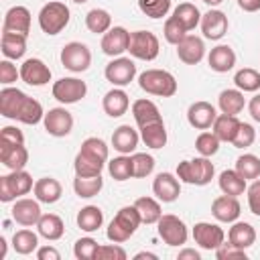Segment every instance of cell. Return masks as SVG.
<instances>
[{
	"instance_id": "cell-1",
	"label": "cell",
	"mask_w": 260,
	"mask_h": 260,
	"mask_svg": "<svg viewBox=\"0 0 260 260\" xmlns=\"http://www.w3.org/2000/svg\"><path fill=\"white\" fill-rule=\"evenodd\" d=\"M0 114L22 124H39L45 118L41 102L26 95L18 87H4L0 91Z\"/></svg>"
},
{
	"instance_id": "cell-2",
	"label": "cell",
	"mask_w": 260,
	"mask_h": 260,
	"mask_svg": "<svg viewBox=\"0 0 260 260\" xmlns=\"http://www.w3.org/2000/svg\"><path fill=\"white\" fill-rule=\"evenodd\" d=\"M108 144L98 138V136H89L81 142V148L79 152L75 154V160H73V169H75V175L79 177H95V175H102L104 171V165L108 160Z\"/></svg>"
},
{
	"instance_id": "cell-3",
	"label": "cell",
	"mask_w": 260,
	"mask_h": 260,
	"mask_svg": "<svg viewBox=\"0 0 260 260\" xmlns=\"http://www.w3.org/2000/svg\"><path fill=\"white\" fill-rule=\"evenodd\" d=\"M140 223H142V219H140V213H138V209L134 205L120 207L118 213L114 215V219L110 221V225L106 230V236H108L110 242L122 244L138 230Z\"/></svg>"
},
{
	"instance_id": "cell-4",
	"label": "cell",
	"mask_w": 260,
	"mask_h": 260,
	"mask_svg": "<svg viewBox=\"0 0 260 260\" xmlns=\"http://www.w3.org/2000/svg\"><path fill=\"white\" fill-rule=\"evenodd\" d=\"M138 85L142 91L158 98H171L177 93V79L165 69H146L138 75Z\"/></svg>"
},
{
	"instance_id": "cell-5",
	"label": "cell",
	"mask_w": 260,
	"mask_h": 260,
	"mask_svg": "<svg viewBox=\"0 0 260 260\" xmlns=\"http://www.w3.org/2000/svg\"><path fill=\"white\" fill-rule=\"evenodd\" d=\"M213 175H215V169H213V162L209 160V156H197L191 160H181L177 165L179 181L189 183V185L203 187V185L211 183Z\"/></svg>"
},
{
	"instance_id": "cell-6",
	"label": "cell",
	"mask_w": 260,
	"mask_h": 260,
	"mask_svg": "<svg viewBox=\"0 0 260 260\" xmlns=\"http://www.w3.org/2000/svg\"><path fill=\"white\" fill-rule=\"evenodd\" d=\"M71 12L63 2H47L39 12V26L45 35H59L69 24Z\"/></svg>"
},
{
	"instance_id": "cell-7",
	"label": "cell",
	"mask_w": 260,
	"mask_h": 260,
	"mask_svg": "<svg viewBox=\"0 0 260 260\" xmlns=\"http://www.w3.org/2000/svg\"><path fill=\"white\" fill-rule=\"evenodd\" d=\"M35 187L32 177L22 169V171H10L8 175L0 177V201L10 203L16 201L18 197L26 195Z\"/></svg>"
},
{
	"instance_id": "cell-8",
	"label": "cell",
	"mask_w": 260,
	"mask_h": 260,
	"mask_svg": "<svg viewBox=\"0 0 260 260\" xmlns=\"http://www.w3.org/2000/svg\"><path fill=\"white\" fill-rule=\"evenodd\" d=\"M160 45L154 32L150 30H134L130 32V45H128V53L134 59L140 61H152L158 57Z\"/></svg>"
},
{
	"instance_id": "cell-9",
	"label": "cell",
	"mask_w": 260,
	"mask_h": 260,
	"mask_svg": "<svg viewBox=\"0 0 260 260\" xmlns=\"http://www.w3.org/2000/svg\"><path fill=\"white\" fill-rule=\"evenodd\" d=\"M61 63L65 69H69L73 73H83L91 65V53H89L87 45H83L79 41H71L61 49Z\"/></svg>"
},
{
	"instance_id": "cell-10",
	"label": "cell",
	"mask_w": 260,
	"mask_h": 260,
	"mask_svg": "<svg viewBox=\"0 0 260 260\" xmlns=\"http://www.w3.org/2000/svg\"><path fill=\"white\" fill-rule=\"evenodd\" d=\"M156 225H158V236H160V240L167 246H183L187 242V238H189V232H187L185 221L179 219L173 213L160 215V219L156 221Z\"/></svg>"
},
{
	"instance_id": "cell-11",
	"label": "cell",
	"mask_w": 260,
	"mask_h": 260,
	"mask_svg": "<svg viewBox=\"0 0 260 260\" xmlns=\"http://www.w3.org/2000/svg\"><path fill=\"white\" fill-rule=\"evenodd\" d=\"M104 75L114 87H124L136 77V65L130 57H116L106 65Z\"/></svg>"
},
{
	"instance_id": "cell-12",
	"label": "cell",
	"mask_w": 260,
	"mask_h": 260,
	"mask_svg": "<svg viewBox=\"0 0 260 260\" xmlns=\"http://www.w3.org/2000/svg\"><path fill=\"white\" fill-rule=\"evenodd\" d=\"M85 93H87V85L77 77H61L59 81L53 83V98L61 104H75L83 100Z\"/></svg>"
},
{
	"instance_id": "cell-13",
	"label": "cell",
	"mask_w": 260,
	"mask_h": 260,
	"mask_svg": "<svg viewBox=\"0 0 260 260\" xmlns=\"http://www.w3.org/2000/svg\"><path fill=\"white\" fill-rule=\"evenodd\" d=\"M193 240L195 244H199L203 250H217L223 240L225 234L217 223H209V221H199L193 225Z\"/></svg>"
},
{
	"instance_id": "cell-14",
	"label": "cell",
	"mask_w": 260,
	"mask_h": 260,
	"mask_svg": "<svg viewBox=\"0 0 260 260\" xmlns=\"http://www.w3.org/2000/svg\"><path fill=\"white\" fill-rule=\"evenodd\" d=\"M45 130L55 136V138H63L73 130V116L65 110V108H51L45 118H43Z\"/></svg>"
},
{
	"instance_id": "cell-15",
	"label": "cell",
	"mask_w": 260,
	"mask_h": 260,
	"mask_svg": "<svg viewBox=\"0 0 260 260\" xmlns=\"http://www.w3.org/2000/svg\"><path fill=\"white\" fill-rule=\"evenodd\" d=\"M41 201L35 197V199H28V197H18L12 205V219L24 228H30V225H37L39 219H41Z\"/></svg>"
},
{
	"instance_id": "cell-16",
	"label": "cell",
	"mask_w": 260,
	"mask_h": 260,
	"mask_svg": "<svg viewBox=\"0 0 260 260\" xmlns=\"http://www.w3.org/2000/svg\"><path fill=\"white\" fill-rule=\"evenodd\" d=\"M152 193L156 195L158 201L162 203H173L179 199L181 195V183L179 177H175L173 173H158L152 181Z\"/></svg>"
},
{
	"instance_id": "cell-17",
	"label": "cell",
	"mask_w": 260,
	"mask_h": 260,
	"mask_svg": "<svg viewBox=\"0 0 260 260\" xmlns=\"http://www.w3.org/2000/svg\"><path fill=\"white\" fill-rule=\"evenodd\" d=\"M201 32L205 39L209 41H219L225 32H228V16L221 10H207L205 14H201Z\"/></svg>"
},
{
	"instance_id": "cell-18",
	"label": "cell",
	"mask_w": 260,
	"mask_h": 260,
	"mask_svg": "<svg viewBox=\"0 0 260 260\" xmlns=\"http://www.w3.org/2000/svg\"><path fill=\"white\" fill-rule=\"evenodd\" d=\"M130 45V32L124 26H112L102 37V51L108 57H120L124 51H128Z\"/></svg>"
},
{
	"instance_id": "cell-19",
	"label": "cell",
	"mask_w": 260,
	"mask_h": 260,
	"mask_svg": "<svg viewBox=\"0 0 260 260\" xmlns=\"http://www.w3.org/2000/svg\"><path fill=\"white\" fill-rule=\"evenodd\" d=\"M20 79L28 85H35V87H41L45 83L51 81V69L37 57H30L26 59L22 65H20Z\"/></svg>"
},
{
	"instance_id": "cell-20",
	"label": "cell",
	"mask_w": 260,
	"mask_h": 260,
	"mask_svg": "<svg viewBox=\"0 0 260 260\" xmlns=\"http://www.w3.org/2000/svg\"><path fill=\"white\" fill-rule=\"evenodd\" d=\"M2 32H18L26 35L30 32V12L26 6H12L4 14L2 22Z\"/></svg>"
},
{
	"instance_id": "cell-21",
	"label": "cell",
	"mask_w": 260,
	"mask_h": 260,
	"mask_svg": "<svg viewBox=\"0 0 260 260\" xmlns=\"http://www.w3.org/2000/svg\"><path fill=\"white\" fill-rule=\"evenodd\" d=\"M217 118L215 108L209 102H193L187 110V120L195 130H207Z\"/></svg>"
},
{
	"instance_id": "cell-22",
	"label": "cell",
	"mask_w": 260,
	"mask_h": 260,
	"mask_svg": "<svg viewBox=\"0 0 260 260\" xmlns=\"http://www.w3.org/2000/svg\"><path fill=\"white\" fill-rule=\"evenodd\" d=\"M240 201L238 197H232V195H219L213 199L211 203V215L217 219V221H223V223H234L238 217H240Z\"/></svg>"
},
{
	"instance_id": "cell-23",
	"label": "cell",
	"mask_w": 260,
	"mask_h": 260,
	"mask_svg": "<svg viewBox=\"0 0 260 260\" xmlns=\"http://www.w3.org/2000/svg\"><path fill=\"white\" fill-rule=\"evenodd\" d=\"M205 55V45L203 39L195 37V35H187L179 45H177V57L185 63V65H197Z\"/></svg>"
},
{
	"instance_id": "cell-24",
	"label": "cell",
	"mask_w": 260,
	"mask_h": 260,
	"mask_svg": "<svg viewBox=\"0 0 260 260\" xmlns=\"http://www.w3.org/2000/svg\"><path fill=\"white\" fill-rule=\"evenodd\" d=\"M0 162L10 171H22L28 162V150L24 144H0Z\"/></svg>"
},
{
	"instance_id": "cell-25",
	"label": "cell",
	"mask_w": 260,
	"mask_h": 260,
	"mask_svg": "<svg viewBox=\"0 0 260 260\" xmlns=\"http://www.w3.org/2000/svg\"><path fill=\"white\" fill-rule=\"evenodd\" d=\"M138 140H140V134L130 126V124H122L114 130L112 134V146L114 150H118L120 154H130L136 150L138 146Z\"/></svg>"
},
{
	"instance_id": "cell-26",
	"label": "cell",
	"mask_w": 260,
	"mask_h": 260,
	"mask_svg": "<svg viewBox=\"0 0 260 260\" xmlns=\"http://www.w3.org/2000/svg\"><path fill=\"white\" fill-rule=\"evenodd\" d=\"M128 106H130V100H128V93H126L122 87L110 89V91L104 95V100H102V108H104V112H106L110 118H120V116H124L126 110H128Z\"/></svg>"
},
{
	"instance_id": "cell-27",
	"label": "cell",
	"mask_w": 260,
	"mask_h": 260,
	"mask_svg": "<svg viewBox=\"0 0 260 260\" xmlns=\"http://www.w3.org/2000/svg\"><path fill=\"white\" fill-rule=\"evenodd\" d=\"M207 63L213 71L217 73H228L230 69H234L236 65V53L230 45H217L209 51V57H207Z\"/></svg>"
},
{
	"instance_id": "cell-28",
	"label": "cell",
	"mask_w": 260,
	"mask_h": 260,
	"mask_svg": "<svg viewBox=\"0 0 260 260\" xmlns=\"http://www.w3.org/2000/svg\"><path fill=\"white\" fill-rule=\"evenodd\" d=\"M32 193L35 197L41 201V203H57L63 195V189H61V183L53 177H43L39 181H35V187H32Z\"/></svg>"
},
{
	"instance_id": "cell-29",
	"label": "cell",
	"mask_w": 260,
	"mask_h": 260,
	"mask_svg": "<svg viewBox=\"0 0 260 260\" xmlns=\"http://www.w3.org/2000/svg\"><path fill=\"white\" fill-rule=\"evenodd\" d=\"M0 49L2 55L10 61L20 59L26 53V35H18V32H2L0 39Z\"/></svg>"
},
{
	"instance_id": "cell-30",
	"label": "cell",
	"mask_w": 260,
	"mask_h": 260,
	"mask_svg": "<svg viewBox=\"0 0 260 260\" xmlns=\"http://www.w3.org/2000/svg\"><path fill=\"white\" fill-rule=\"evenodd\" d=\"M228 240H230V244L246 250L256 242V230L248 221H234V225L228 232Z\"/></svg>"
},
{
	"instance_id": "cell-31",
	"label": "cell",
	"mask_w": 260,
	"mask_h": 260,
	"mask_svg": "<svg viewBox=\"0 0 260 260\" xmlns=\"http://www.w3.org/2000/svg\"><path fill=\"white\" fill-rule=\"evenodd\" d=\"M132 116H134L138 128L162 120V118H160V112H158V108H156V104L150 102V100H144V98H142V100H136V102L132 104Z\"/></svg>"
},
{
	"instance_id": "cell-32",
	"label": "cell",
	"mask_w": 260,
	"mask_h": 260,
	"mask_svg": "<svg viewBox=\"0 0 260 260\" xmlns=\"http://www.w3.org/2000/svg\"><path fill=\"white\" fill-rule=\"evenodd\" d=\"M217 106H219L221 114L238 116V114L244 110V106H246L244 91H242V89H223V91L217 95Z\"/></svg>"
},
{
	"instance_id": "cell-33",
	"label": "cell",
	"mask_w": 260,
	"mask_h": 260,
	"mask_svg": "<svg viewBox=\"0 0 260 260\" xmlns=\"http://www.w3.org/2000/svg\"><path fill=\"white\" fill-rule=\"evenodd\" d=\"M240 120L236 116H230V114H219L213 122V134L221 140V142H234L238 130H240Z\"/></svg>"
},
{
	"instance_id": "cell-34",
	"label": "cell",
	"mask_w": 260,
	"mask_h": 260,
	"mask_svg": "<svg viewBox=\"0 0 260 260\" xmlns=\"http://www.w3.org/2000/svg\"><path fill=\"white\" fill-rule=\"evenodd\" d=\"M140 138L148 148H162L167 144V128L165 122H152L146 126H140Z\"/></svg>"
},
{
	"instance_id": "cell-35",
	"label": "cell",
	"mask_w": 260,
	"mask_h": 260,
	"mask_svg": "<svg viewBox=\"0 0 260 260\" xmlns=\"http://www.w3.org/2000/svg\"><path fill=\"white\" fill-rule=\"evenodd\" d=\"M37 230H39V236H43L49 242H55V240H59L63 236L65 225H63V219L59 215L45 213V215H41V219L37 223Z\"/></svg>"
},
{
	"instance_id": "cell-36",
	"label": "cell",
	"mask_w": 260,
	"mask_h": 260,
	"mask_svg": "<svg viewBox=\"0 0 260 260\" xmlns=\"http://www.w3.org/2000/svg\"><path fill=\"white\" fill-rule=\"evenodd\" d=\"M217 183H219V189H221V193H225V195H232V197H238V195H244V191L248 189V185H246V179L234 169V171H223L221 175H219V179H217Z\"/></svg>"
},
{
	"instance_id": "cell-37",
	"label": "cell",
	"mask_w": 260,
	"mask_h": 260,
	"mask_svg": "<svg viewBox=\"0 0 260 260\" xmlns=\"http://www.w3.org/2000/svg\"><path fill=\"white\" fill-rule=\"evenodd\" d=\"M102 187H104L102 175H95V177H79V175H75V179H73V191L81 199L95 197L102 191Z\"/></svg>"
},
{
	"instance_id": "cell-38",
	"label": "cell",
	"mask_w": 260,
	"mask_h": 260,
	"mask_svg": "<svg viewBox=\"0 0 260 260\" xmlns=\"http://www.w3.org/2000/svg\"><path fill=\"white\" fill-rule=\"evenodd\" d=\"M104 223V211L98 207V205H85L79 209L77 213V225L83 230V232H95L100 230Z\"/></svg>"
},
{
	"instance_id": "cell-39",
	"label": "cell",
	"mask_w": 260,
	"mask_h": 260,
	"mask_svg": "<svg viewBox=\"0 0 260 260\" xmlns=\"http://www.w3.org/2000/svg\"><path fill=\"white\" fill-rule=\"evenodd\" d=\"M85 26H87L89 32L104 35V32H108L112 28V16L104 8H91L85 14Z\"/></svg>"
},
{
	"instance_id": "cell-40",
	"label": "cell",
	"mask_w": 260,
	"mask_h": 260,
	"mask_svg": "<svg viewBox=\"0 0 260 260\" xmlns=\"http://www.w3.org/2000/svg\"><path fill=\"white\" fill-rule=\"evenodd\" d=\"M173 16L187 28V30H193L199 22H201V12L195 4L191 2H181L175 10H173Z\"/></svg>"
},
{
	"instance_id": "cell-41",
	"label": "cell",
	"mask_w": 260,
	"mask_h": 260,
	"mask_svg": "<svg viewBox=\"0 0 260 260\" xmlns=\"http://www.w3.org/2000/svg\"><path fill=\"white\" fill-rule=\"evenodd\" d=\"M134 207L138 209L142 223H156L160 219V215H162L160 203L156 199H152V197H138L134 201Z\"/></svg>"
},
{
	"instance_id": "cell-42",
	"label": "cell",
	"mask_w": 260,
	"mask_h": 260,
	"mask_svg": "<svg viewBox=\"0 0 260 260\" xmlns=\"http://www.w3.org/2000/svg\"><path fill=\"white\" fill-rule=\"evenodd\" d=\"M108 173L114 181H128L130 177H134V167H132V156H116L108 162Z\"/></svg>"
},
{
	"instance_id": "cell-43",
	"label": "cell",
	"mask_w": 260,
	"mask_h": 260,
	"mask_svg": "<svg viewBox=\"0 0 260 260\" xmlns=\"http://www.w3.org/2000/svg\"><path fill=\"white\" fill-rule=\"evenodd\" d=\"M12 248L18 254H30L39 248V236L32 230H18L12 236Z\"/></svg>"
},
{
	"instance_id": "cell-44",
	"label": "cell",
	"mask_w": 260,
	"mask_h": 260,
	"mask_svg": "<svg viewBox=\"0 0 260 260\" xmlns=\"http://www.w3.org/2000/svg\"><path fill=\"white\" fill-rule=\"evenodd\" d=\"M234 83L242 91H258L260 89V73L252 67H244V69L236 71Z\"/></svg>"
},
{
	"instance_id": "cell-45",
	"label": "cell",
	"mask_w": 260,
	"mask_h": 260,
	"mask_svg": "<svg viewBox=\"0 0 260 260\" xmlns=\"http://www.w3.org/2000/svg\"><path fill=\"white\" fill-rule=\"evenodd\" d=\"M236 171L246 179V181H254L260 177V158L256 154H242L236 160Z\"/></svg>"
},
{
	"instance_id": "cell-46",
	"label": "cell",
	"mask_w": 260,
	"mask_h": 260,
	"mask_svg": "<svg viewBox=\"0 0 260 260\" xmlns=\"http://www.w3.org/2000/svg\"><path fill=\"white\" fill-rule=\"evenodd\" d=\"M138 8L148 18H162L171 10V0H138Z\"/></svg>"
},
{
	"instance_id": "cell-47",
	"label": "cell",
	"mask_w": 260,
	"mask_h": 260,
	"mask_svg": "<svg viewBox=\"0 0 260 260\" xmlns=\"http://www.w3.org/2000/svg\"><path fill=\"white\" fill-rule=\"evenodd\" d=\"M187 28L175 18V16H169L167 20H165V28H162V35H165V39H167V43H171V45H179L185 37H187Z\"/></svg>"
},
{
	"instance_id": "cell-48",
	"label": "cell",
	"mask_w": 260,
	"mask_h": 260,
	"mask_svg": "<svg viewBox=\"0 0 260 260\" xmlns=\"http://www.w3.org/2000/svg\"><path fill=\"white\" fill-rule=\"evenodd\" d=\"M219 142L221 140L213 134V130L211 132H201L197 136V140H195V148H197V152L201 156H213L219 150Z\"/></svg>"
},
{
	"instance_id": "cell-49",
	"label": "cell",
	"mask_w": 260,
	"mask_h": 260,
	"mask_svg": "<svg viewBox=\"0 0 260 260\" xmlns=\"http://www.w3.org/2000/svg\"><path fill=\"white\" fill-rule=\"evenodd\" d=\"M132 167H134V177L144 179L154 171V158L146 152H134L132 154Z\"/></svg>"
},
{
	"instance_id": "cell-50",
	"label": "cell",
	"mask_w": 260,
	"mask_h": 260,
	"mask_svg": "<svg viewBox=\"0 0 260 260\" xmlns=\"http://www.w3.org/2000/svg\"><path fill=\"white\" fill-rule=\"evenodd\" d=\"M95 252H98V242L93 238H79L73 244V254L77 260H95Z\"/></svg>"
},
{
	"instance_id": "cell-51",
	"label": "cell",
	"mask_w": 260,
	"mask_h": 260,
	"mask_svg": "<svg viewBox=\"0 0 260 260\" xmlns=\"http://www.w3.org/2000/svg\"><path fill=\"white\" fill-rule=\"evenodd\" d=\"M254 140H256V130H254V126L248 124V122H242V124H240V130H238V134H236V138H234L232 144H234L236 148H248V146L254 144Z\"/></svg>"
},
{
	"instance_id": "cell-52",
	"label": "cell",
	"mask_w": 260,
	"mask_h": 260,
	"mask_svg": "<svg viewBox=\"0 0 260 260\" xmlns=\"http://www.w3.org/2000/svg\"><path fill=\"white\" fill-rule=\"evenodd\" d=\"M95 260H126V250L120 248L114 242L112 244H106V246H98Z\"/></svg>"
},
{
	"instance_id": "cell-53",
	"label": "cell",
	"mask_w": 260,
	"mask_h": 260,
	"mask_svg": "<svg viewBox=\"0 0 260 260\" xmlns=\"http://www.w3.org/2000/svg\"><path fill=\"white\" fill-rule=\"evenodd\" d=\"M217 260H246V250L234 246V244H221L215 250Z\"/></svg>"
},
{
	"instance_id": "cell-54",
	"label": "cell",
	"mask_w": 260,
	"mask_h": 260,
	"mask_svg": "<svg viewBox=\"0 0 260 260\" xmlns=\"http://www.w3.org/2000/svg\"><path fill=\"white\" fill-rule=\"evenodd\" d=\"M20 77V69H16V65H12L10 59L0 61V83L10 85Z\"/></svg>"
},
{
	"instance_id": "cell-55",
	"label": "cell",
	"mask_w": 260,
	"mask_h": 260,
	"mask_svg": "<svg viewBox=\"0 0 260 260\" xmlns=\"http://www.w3.org/2000/svg\"><path fill=\"white\" fill-rule=\"evenodd\" d=\"M248 193V207L254 215L260 217V179H254L252 185L246 189Z\"/></svg>"
},
{
	"instance_id": "cell-56",
	"label": "cell",
	"mask_w": 260,
	"mask_h": 260,
	"mask_svg": "<svg viewBox=\"0 0 260 260\" xmlns=\"http://www.w3.org/2000/svg\"><path fill=\"white\" fill-rule=\"evenodd\" d=\"M0 144H24V136L16 126H4L0 132Z\"/></svg>"
},
{
	"instance_id": "cell-57",
	"label": "cell",
	"mask_w": 260,
	"mask_h": 260,
	"mask_svg": "<svg viewBox=\"0 0 260 260\" xmlns=\"http://www.w3.org/2000/svg\"><path fill=\"white\" fill-rule=\"evenodd\" d=\"M37 258L39 260H59L61 254L53 246H43V248H37Z\"/></svg>"
},
{
	"instance_id": "cell-58",
	"label": "cell",
	"mask_w": 260,
	"mask_h": 260,
	"mask_svg": "<svg viewBox=\"0 0 260 260\" xmlns=\"http://www.w3.org/2000/svg\"><path fill=\"white\" fill-rule=\"evenodd\" d=\"M248 112H250L252 120H256V122L260 124V93H256V95L250 100V104H248Z\"/></svg>"
},
{
	"instance_id": "cell-59",
	"label": "cell",
	"mask_w": 260,
	"mask_h": 260,
	"mask_svg": "<svg viewBox=\"0 0 260 260\" xmlns=\"http://www.w3.org/2000/svg\"><path fill=\"white\" fill-rule=\"evenodd\" d=\"M238 6L246 12H256L260 10V0H238Z\"/></svg>"
},
{
	"instance_id": "cell-60",
	"label": "cell",
	"mask_w": 260,
	"mask_h": 260,
	"mask_svg": "<svg viewBox=\"0 0 260 260\" xmlns=\"http://www.w3.org/2000/svg\"><path fill=\"white\" fill-rule=\"evenodd\" d=\"M177 258H179V260H201V254H199L197 250H193V248H185V250L179 252Z\"/></svg>"
},
{
	"instance_id": "cell-61",
	"label": "cell",
	"mask_w": 260,
	"mask_h": 260,
	"mask_svg": "<svg viewBox=\"0 0 260 260\" xmlns=\"http://www.w3.org/2000/svg\"><path fill=\"white\" fill-rule=\"evenodd\" d=\"M142 258H148V260H156V254H152V252H138V254L134 256V260H142Z\"/></svg>"
},
{
	"instance_id": "cell-62",
	"label": "cell",
	"mask_w": 260,
	"mask_h": 260,
	"mask_svg": "<svg viewBox=\"0 0 260 260\" xmlns=\"http://www.w3.org/2000/svg\"><path fill=\"white\" fill-rule=\"evenodd\" d=\"M0 244H2V248H0V258H4V256H6V240L0 238Z\"/></svg>"
},
{
	"instance_id": "cell-63",
	"label": "cell",
	"mask_w": 260,
	"mask_h": 260,
	"mask_svg": "<svg viewBox=\"0 0 260 260\" xmlns=\"http://www.w3.org/2000/svg\"><path fill=\"white\" fill-rule=\"evenodd\" d=\"M203 2H205L207 6H217V4H221L223 0H203Z\"/></svg>"
},
{
	"instance_id": "cell-64",
	"label": "cell",
	"mask_w": 260,
	"mask_h": 260,
	"mask_svg": "<svg viewBox=\"0 0 260 260\" xmlns=\"http://www.w3.org/2000/svg\"><path fill=\"white\" fill-rule=\"evenodd\" d=\"M73 2H75V4H85L87 0H73Z\"/></svg>"
}]
</instances>
